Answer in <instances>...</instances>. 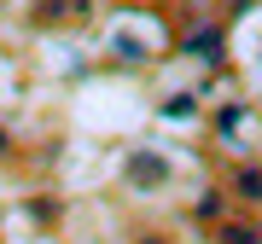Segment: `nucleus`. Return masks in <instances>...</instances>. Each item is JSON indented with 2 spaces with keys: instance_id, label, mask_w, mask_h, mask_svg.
<instances>
[{
  "instance_id": "1",
  "label": "nucleus",
  "mask_w": 262,
  "mask_h": 244,
  "mask_svg": "<svg viewBox=\"0 0 262 244\" xmlns=\"http://www.w3.org/2000/svg\"><path fill=\"white\" fill-rule=\"evenodd\" d=\"M227 180H233V186H227L233 198H245V204H262V169H251V163H239V169L227 175Z\"/></svg>"
},
{
  "instance_id": "2",
  "label": "nucleus",
  "mask_w": 262,
  "mask_h": 244,
  "mask_svg": "<svg viewBox=\"0 0 262 244\" xmlns=\"http://www.w3.org/2000/svg\"><path fill=\"white\" fill-rule=\"evenodd\" d=\"M222 244H262V221H227Z\"/></svg>"
}]
</instances>
